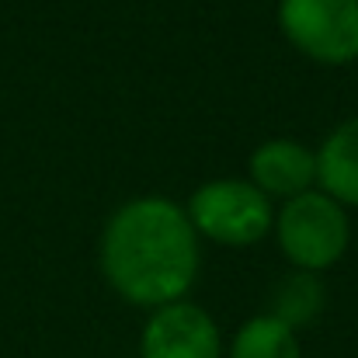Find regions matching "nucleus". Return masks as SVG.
Instances as JSON below:
<instances>
[{"label":"nucleus","mask_w":358,"mask_h":358,"mask_svg":"<svg viewBox=\"0 0 358 358\" xmlns=\"http://www.w3.org/2000/svg\"><path fill=\"white\" fill-rule=\"evenodd\" d=\"M278 28L320 66L358 59V0H278Z\"/></svg>","instance_id":"4"},{"label":"nucleus","mask_w":358,"mask_h":358,"mask_svg":"<svg viewBox=\"0 0 358 358\" xmlns=\"http://www.w3.org/2000/svg\"><path fill=\"white\" fill-rule=\"evenodd\" d=\"M317 188L345 209H358V115L317 146Z\"/></svg>","instance_id":"7"},{"label":"nucleus","mask_w":358,"mask_h":358,"mask_svg":"<svg viewBox=\"0 0 358 358\" xmlns=\"http://www.w3.org/2000/svg\"><path fill=\"white\" fill-rule=\"evenodd\" d=\"M199 234L174 199L143 195L119 206L101 234V275L115 296L157 310L188 296L199 278Z\"/></svg>","instance_id":"1"},{"label":"nucleus","mask_w":358,"mask_h":358,"mask_svg":"<svg viewBox=\"0 0 358 358\" xmlns=\"http://www.w3.org/2000/svg\"><path fill=\"white\" fill-rule=\"evenodd\" d=\"M324 303H327V289H324L320 275H317V271H299V268H292V271L275 285V292H271V310H268V313L278 317L282 324H289V327L299 334V327H310V324L320 317Z\"/></svg>","instance_id":"9"},{"label":"nucleus","mask_w":358,"mask_h":358,"mask_svg":"<svg viewBox=\"0 0 358 358\" xmlns=\"http://www.w3.org/2000/svg\"><path fill=\"white\" fill-rule=\"evenodd\" d=\"M223 358H303V348L289 324L271 313H257L234 331Z\"/></svg>","instance_id":"8"},{"label":"nucleus","mask_w":358,"mask_h":358,"mask_svg":"<svg viewBox=\"0 0 358 358\" xmlns=\"http://www.w3.org/2000/svg\"><path fill=\"white\" fill-rule=\"evenodd\" d=\"M223 331L220 324L188 299L167 303L150 310L143 334H139V358H223Z\"/></svg>","instance_id":"5"},{"label":"nucleus","mask_w":358,"mask_h":358,"mask_svg":"<svg viewBox=\"0 0 358 358\" xmlns=\"http://www.w3.org/2000/svg\"><path fill=\"white\" fill-rule=\"evenodd\" d=\"M247 171H250V185L268 195L271 202H285V199H296L310 188H317V150L303 146L299 139H264L250 160H247Z\"/></svg>","instance_id":"6"},{"label":"nucleus","mask_w":358,"mask_h":358,"mask_svg":"<svg viewBox=\"0 0 358 358\" xmlns=\"http://www.w3.org/2000/svg\"><path fill=\"white\" fill-rule=\"evenodd\" d=\"M275 240L285 261L299 271H324L334 268L348 247H352V223L348 209L324 195L320 188H310L296 199H285L275 213Z\"/></svg>","instance_id":"2"},{"label":"nucleus","mask_w":358,"mask_h":358,"mask_svg":"<svg viewBox=\"0 0 358 358\" xmlns=\"http://www.w3.org/2000/svg\"><path fill=\"white\" fill-rule=\"evenodd\" d=\"M185 213L199 237L223 247H254L275 227L271 199L243 178H213L199 185Z\"/></svg>","instance_id":"3"}]
</instances>
